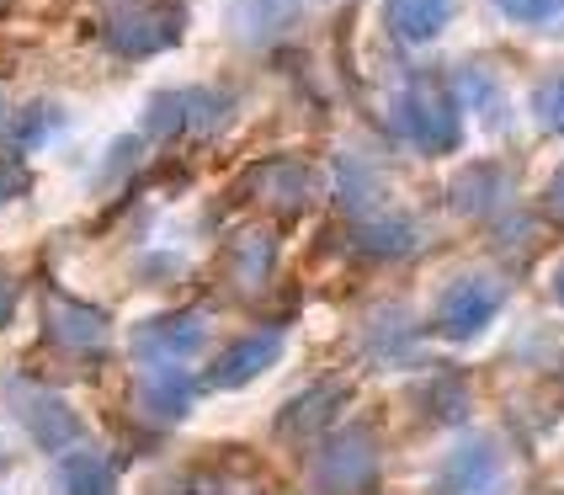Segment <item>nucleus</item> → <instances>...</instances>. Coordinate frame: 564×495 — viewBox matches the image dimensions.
Wrapping results in <instances>:
<instances>
[{"label": "nucleus", "instance_id": "2", "mask_svg": "<svg viewBox=\"0 0 564 495\" xmlns=\"http://www.w3.org/2000/svg\"><path fill=\"white\" fill-rule=\"evenodd\" d=\"M400 128L421 150H453L458 144V107L447 92H432V86H415V92L400 96Z\"/></svg>", "mask_w": 564, "mask_h": 495}, {"label": "nucleus", "instance_id": "6", "mask_svg": "<svg viewBox=\"0 0 564 495\" xmlns=\"http://www.w3.org/2000/svg\"><path fill=\"white\" fill-rule=\"evenodd\" d=\"M272 357H278V341H272V336L235 341V346L224 352L219 363H214L208 384H214V389H235V384H251L261 368H272Z\"/></svg>", "mask_w": 564, "mask_h": 495}, {"label": "nucleus", "instance_id": "9", "mask_svg": "<svg viewBox=\"0 0 564 495\" xmlns=\"http://www.w3.org/2000/svg\"><path fill=\"white\" fill-rule=\"evenodd\" d=\"M48 325H54V336L64 346H101V336H107V320L96 310H86V304H54Z\"/></svg>", "mask_w": 564, "mask_h": 495}, {"label": "nucleus", "instance_id": "16", "mask_svg": "<svg viewBox=\"0 0 564 495\" xmlns=\"http://www.w3.org/2000/svg\"><path fill=\"white\" fill-rule=\"evenodd\" d=\"M11 192H22V171H17L11 160H0V203H6Z\"/></svg>", "mask_w": 564, "mask_h": 495}, {"label": "nucleus", "instance_id": "18", "mask_svg": "<svg viewBox=\"0 0 564 495\" xmlns=\"http://www.w3.org/2000/svg\"><path fill=\"white\" fill-rule=\"evenodd\" d=\"M11 299H17V293H11V282L0 278V325H6V320H11Z\"/></svg>", "mask_w": 564, "mask_h": 495}, {"label": "nucleus", "instance_id": "3", "mask_svg": "<svg viewBox=\"0 0 564 495\" xmlns=\"http://www.w3.org/2000/svg\"><path fill=\"white\" fill-rule=\"evenodd\" d=\"M197 346H203V320L197 314H160L150 325H139V336H133V352L155 368H176Z\"/></svg>", "mask_w": 564, "mask_h": 495}, {"label": "nucleus", "instance_id": "10", "mask_svg": "<svg viewBox=\"0 0 564 495\" xmlns=\"http://www.w3.org/2000/svg\"><path fill=\"white\" fill-rule=\"evenodd\" d=\"M112 469L107 459H96V453H75L69 464H64V495H112Z\"/></svg>", "mask_w": 564, "mask_h": 495}, {"label": "nucleus", "instance_id": "19", "mask_svg": "<svg viewBox=\"0 0 564 495\" xmlns=\"http://www.w3.org/2000/svg\"><path fill=\"white\" fill-rule=\"evenodd\" d=\"M554 288H560V304H564V267H560V278H554Z\"/></svg>", "mask_w": 564, "mask_h": 495}, {"label": "nucleus", "instance_id": "12", "mask_svg": "<svg viewBox=\"0 0 564 495\" xmlns=\"http://www.w3.org/2000/svg\"><path fill=\"white\" fill-rule=\"evenodd\" d=\"M496 6L528 28H564V0H496Z\"/></svg>", "mask_w": 564, "mask_h": 495}, {"label": "nucleus", "instance_id": "8", "mask_svg": "<svg viewBox=\"0 0 564 495\" xmlns=\"http://www.w3.org/2000/svg\"><path fill=\"white\" fill-rule=\"evenodd\" d=\"M389 22H394L400 37L426 43V37H437L442 22H447V0H389Z\"/></svg>", "mask_w": 564, "mask_h": 495}, {"label": "nucleus", "instance_id": "13", "mask_svg": "<svg viewBox=\"0 0 564 495\" xmlns=\"http://www.w3.org/2000/svg\"><path fill=\"white\" fill-rule=\"evenodd\" d=\"M533 112H538V123L549 128V133H564V75L560 80H549V86L533 96Z\"/></svg>", "mask_w": 564, "mask_h": 495}, {"label": "nucleus", "instance_id": "5", "mask_svg": "<svg viewBox=\"0 0 564 495\" xmlns=\"http://www.w3.org/2000/svg\"><path fill=\"white\" fill-rule=\"evenodd\" d=\"M176 37V28L160 17L155 6H118L112 17H107V43L128 54V60H144V54H155Z\"/></svg>", "mask_w": 564, "mask_h": 495}, {"label": "nucleus", "instance_id": "15", "mask_svg": "<svg viewBox=\"0 0 564 495\" xmlns=\"http://www.w3.org/2000/svg\"><path fill=\"white\" fill-rule=\"evenodd\" d=\"M490 176H496L490 165H485V171H474V182H490ZM490 192H496V186H464V192H458V203H464V208H485V203H490Z\"/></svg>", "mask_w": 564, "mask_h": 495}, {"label": "nucleus", "instance_id": "17", "mask_svg": "<svg viewBox=\"0 0 564 495\" xmlns=\"http://www.w3.org/2000/svg\"><path fill=\"white\" fill-rule=\"evenodd\" d=\"M549 208L564 218V171H554V182H549Z\"/></svg>", "mask_w": 564, "mask_h": 495}, {"label": "nucleus", "instance_id": "4", "mask_svg": "<svg viewBox=\"0 0 564 495\" xmlns=\"http://www.w3.org/2000/svg\"><path fill=\"white\" fill-rule=\"evenodd\" d=\"M11 405H17V416L28 421V432L37 437L43 448H69V442L80 437V416H75L59 395H48V389L17 384V389H11Z\"/></svg>", "mask_w": 564, "mask_h": 495}, {"label": "nucleus", "instance_id": "1", "mask_svg": "<svg viewBox=\"0 0 564 495\" xmlns=\"http://www.w3.org/2000/svg\"><path fill=\"white\" fill-rule=\"evenodd\" d=\"M496 310H501V288H496V282L490 278H458L437 304V331L453 341H469L496 320Z\"/></svg>", "mask_w": 564, "mask_h": 495}, {"label": "nucleus", "instance_id": "7", "mask_svg": "<svg viewBox=\"0 0 564 495\" xmlns=\"http://www.w3.org/2000/svg\"><path fill=\"white\" fill-rule=\"evenodd\" d=\"M319 474H325V491H336V495L362 491V485H368V474H373V448H368V442L357 448L351 437H341V442L330 448V459H325Z\"/></svg>", "mask_w": 564, "mask_h": 495}, {"label": "nucleus", "instance_id": "14", "mask_svg": "<svg viewBox=\"0 0 564 495\" xmlns=\"http://www.w3.org/2000/svg\"><path fill=\"white\" fill-rule=\"evenodd\" d=\"M235 261H240V278L256 282L261 272H267V261H272V240H267V235H251V240L240 246V256H235Z\"/></svg>", "mask_w": 564, "mask_h": 495}, {"label": "nucleus", "instance_id": "11", "mask_svg": "<svg viewBox=\"0 0 564 495\" xmlns=\"http://www.w3.org/2000/svg\"><path fill=\"white\" fill-rule=\"evenodd\" d=\"M144 405H150L155 416L171 421V416H182V410L192 405V384L176 368H155V378L144 384Z\"/></svg>", "mask_w": 564, "mask_h": 495}]
</instances>
